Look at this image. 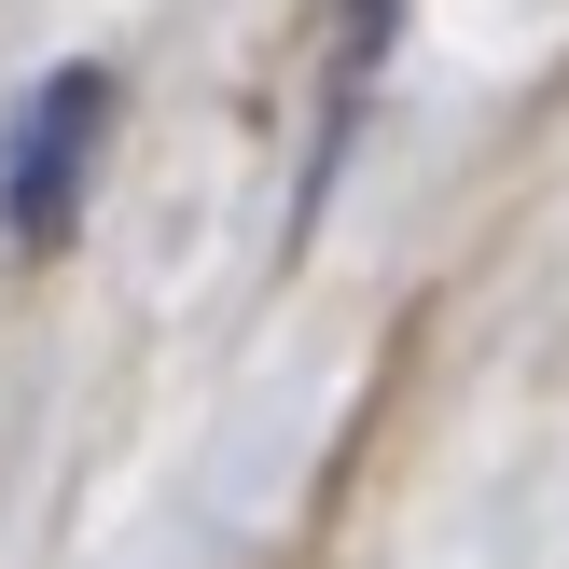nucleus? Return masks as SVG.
<instances>
[{
  "instance_id": "nucleus-1",
  "label": "nucleus",
  "mask_w": 569,
  "mask_h": 569,
  "mask_svg": "<svg viewBox=\"0 0 569 569\" xmlns=\"http://www.w3.org/2000/svg\"><path fill=\"white\" fill-rule=\"evenodd\" d=\"M98 153H111V70L70 56V70H42L14 98V126H0V237H14L28 264L70 250L83 194H98Z\"/></svg>"
}]
</instances>
